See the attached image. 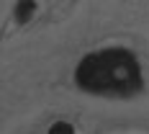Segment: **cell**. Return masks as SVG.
Masks as SVG:
<instances>
[{
    "label": "cell",
    "mask_w": 149,
    "mask_h": 134,
    "mask_svg": "<svg viewBox=\"0 0 149 134\" xmlns=\"http://www.w3.org/2000/svg\"><path fill=\"white\" fill-rule=\"evenodd\" d=\"M77 85L98 95H129L141 85V70L126 49H105L88 54L77 65Z\"/></svg>",
    "instance_id": "6da1fadb"
},
{
    "label": "cell",
    "mask_w": 149,
    "mask_h": 134,
    "mask_svg": "<svg viewBox=\"0 0 149 134\" xmlns=\"http://www.w3.org/2000/svg\"><path fill=\"white\" fill-rule=\"evenodd\" d=\"M33 11H36V3L33 0H18L15 3V21L18 23H26L31 15H33Z\"/></svg>",
    "instance_id": "7a4b0ae2"
},
{
    "label": "cell",
    "mask_w": 149,
    "mask_h": 134,
    "mask_svg": "<svg viewBox=\"0 0 149 134\" xmlns=\"http://www.w3.org/2000/svg\"><path fill=\"white\" fill-rule=\"evenodd\" d=\"M49 134H74V129L70 126V124H64V121H59V124H54V126L49 129Z\"/></svg>",
    "instance_id": "3957f363"
}]
</instances>
